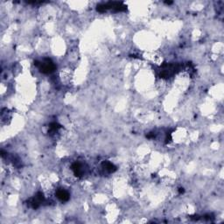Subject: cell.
<instances>
[{
    "instance_id": "1",
    "label": "cell",
    "mask_w": 224,
    "mask_h": 224,
    "mask_svg": "<svg viewBox=\"0 0 224 224\" xmlns=\"http://www.w3.org/2000/svg\"><path fill=\"white\" fill-rule=\"evenodd\" d=\"M35 65L38 66V67L40 68L41 72L44 74L52 73L53 70L55 69L54 64H53V62L50 61V60H48V59L45 60V61H43V62H41V63H39V62H37L36 61Z\"/></svg>"
},
{
    "instance_id": "2",
    "label": "cell",
    "mask_w": 224,
    "mask_h": 224,
    "mask_svg": "<svg viewBox=\"0 0 224 224\" xmlns=\"http://www.w3.org/2000/svg\"><path fill=\"white\" fill-rule=\"evenodd\" d=\"M56 196H57L58 199L61 201H67L69 199V194L66 190H63V189L58 190L57 193H56Z\"/></svg>"
},
{
    "instance_id": "3",
    "label": "cell",
    "mask_w": 224,
    "mask_h": 224,
    "mask_svg": "<svg viewBox=\"0 0 224 224\" xmlns=\"http://www.w3.org/2000/svg\"><path fill=\"white\" fill-rule=\"evenodd\" d=\"M103 167H104V169H105L106 171H109L110 172H113L116 170V167H114V165L110 163V162H105V163H103Z\"/></svg>"
}]
</instances>
